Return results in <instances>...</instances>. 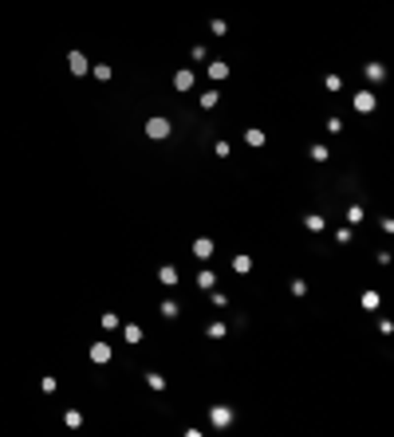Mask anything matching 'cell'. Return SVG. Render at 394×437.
<instances>
[{"label":"cell","instance_id":"6da1fadb","mask_svg":"<svg viewBox=\"0 0 394 437\" xmlns=\"http://www.w3.org/2000/svg\"><path fill=\"white\" fill-rule=\"evenodd\" d=\"M67 67H71V75H87V71H91V63H87L83 51H71V55H67Z\"/></svg>","mask_w":394,"mask_h":437},{"label":"cell","instance_id":"7a4b0ae2","mask_svg":"<svg viewBox=\"0 0 394 437\" xmlns=\"http://www.w3.org/2000/svg\"><path fill=\"white\" fill-rule=\"evenodd\" d=\"M146 134H150V138H166L170 134V122L166 119H150V122H146Z\"/></svg>","mask_w":394,"mask_h":437},{"label":"cell","instance_id":"3957f363","mask_svg":"<svg viewBox=\"0 0 394 437\" xmlns=\"http://www.w3.org/2000/svg\"><path fill=\"white\" fill-rule=\"evenodd\" d=\"M193 256H201V260H209L213 256V241H205V237H201V241L193 244Z\"/></svg>","mask_w":394,"mask_h":437},{"label":"cell","instance_id":"277c9868","mask_svg":"<svg viewBox=\"0 0 394 437\" xmlns=\"http://www.w3.org/2000/svg\"><path fill=\"white\" fill-rule=\"evenodd\" d=\"M110 359V347H106V343H95L91 347V362H106Z\"/></svg>","mask_w":394,"mask_h":437},{"label":"cell","instance_id":"5b68a950","mask_svg":"<svg viewBox=\"0 0 394 437\" xmlns=\"http://www.w3.org/2000/svg\"><path fill=\"white\" fill-rule=\"evenodd\" d=\"M355 110H375V95H371V91H363V95L355 99Z\"/></svg>","mask_w":394,"mask_h":437},{"label":"cell","instance_id":"8992f818","mask_svg":"<svg viewBox=\"0 0 394 437\" xmlns=\"http://www.w3.org/2000/svg\"><path fill=\"white\" fill-rule=\"evenodd\" d=\"M174 87H178V91H189V87H193V75H189V71H178V75H174Z\"/></svg>","mask_w":394,"mask_h":437},{"label":"cell","instance_id":"52a82bcc","mask_svg":"<svg viewBox=\"0 0 394 437\" xmlns=\"http://www.w3.org/2000/svg\"><path fill=\"white\" fill-rule=\"evenodd\" d=\"M158 280H162L166 287H174V284H178V268H162V272H158Z\"/></svg>","mask_w":394,"mask_h":437},{"label":"cell","instance_id":"ba28073f","mask_svg":"<svg viewBox=\"0 0 394 437\" xmlns=\"http://www.w3.org/2000/svg\"><path fill=\"white\" fill-rule=\"evenodd\" d=\"M209 414H213V425H229V410H225V406L209 410Z\"/></svg>","mask_w":394,"mask_h":437},{"label":"cell","instance_id":"9c48e42d","mask_svg":"<svg viewBox=\"0 0 394 437\" xmlns=\"http://www.w3.org/2000/svg\"><path fill=\"white\" fill-rule=\"evenodd\" d=\"M63 422L71 425V429H79V425H83V414H79V410H67V418H63Z\"/></svg>","mask_w":394,"mask_h":437},{"label":"cell","instance_id":"30bf717a","mask_svg":"<svg viewBox=\"0 0 394 437\" xmlns=\"http://www.w3.org/2000/svg\"><path fill=\"white\" fill-rule=\"evenodd\" d=\"M382 75H386V71H382L379 63H367V79H375V83H379V79H382Z\"/></svg>","mask_w":394,"mask_h":437},{"label":"cell","instance_id":"8fae6325","mask_svg":"<svg viewBox=\"0 0 394 437\" xmlns=\"http://www.w3.org/2000/svg\"><path fill=\"white\" fill-rule=\"evenodd\" d=\"M209 75H213V79H225L229 67H225V63H209Z\"/></svg>","mask_w":394,"mask_h":437},{"label":"cell","instance_id":"7c38bea8","mask_svg":"<svg viewBox=\"0 0 394 437\" xmlns=\"http://www.w3.org/2000/svg\"><path fill=\"white\" fill-rule=\"evenodd\" d=\"M217 99H221V95H217V91H209V95H201V106H205V110H213V106H217Z\"/></svg>","mask_w":394,"mask_h":437},{"label":"cell","instance_id":"4fadbf2b","mask_svg":"<svg viewBox=\"0 0 394 437\" xmlns=\"http://www.w3.org/2000/svg\"><path fill=\"white\" fill-rule=\"evenodd\" d=\"M363 307H367V311H375V307H379V296H375V292H367V296H363Z\"/></svg>","mask_w":394,"mask_h":437},{"label":"cell","instance_id":"5bb4252c","mask_svg":"<svg viewBox=\"0 0 394 437\" xmlns=\"http://www.w3.org/2000/svg\"><path fill=\"white\" fill-rule=\"evenodd\" d=\"M233 268H237V272H248V268H252V260H248V256H237V260H233Z\"/></svg>","mask_w":394,"mask_h":437},{"label":"cell","instance_id":"9a60e30c","mask_svg":"<svg viewBox=\"0 0 394 437\" xmlns=\"http://www.w3.org/2000/svg\"><path fill=\"white\" fill-rule=\"evenodd\" d=\"M225 335V323H209V339H221Z\"/></svg>","mask_w":394,"mask_h":437}]
</instances>
